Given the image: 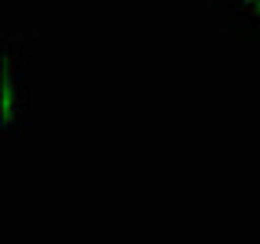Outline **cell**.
Listing matches in <instances>:
<instances>
[{
  "instance_id": "1",
  "label": "cell",
  "mask_w": 260,
  "mask_h": 244,
  "mask_svg": "<svg viewBox=\"0 0 260 244\" xmlns=\"http://www.w3.org/2000/svg\"><path fill=\"white\" fill-rule=\"evenodd\" d=\"M258 17H260V0H243Z\"/></svg>"
}]
</instances>
